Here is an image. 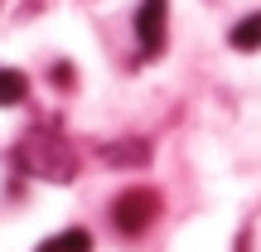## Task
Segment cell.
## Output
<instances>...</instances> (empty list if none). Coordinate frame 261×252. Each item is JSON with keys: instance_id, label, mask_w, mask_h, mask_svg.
<instances>
[{"instance_id": "obj_1", "label": "cell", "mask_w": 261, "mask_h": 252, "mask_svg": "<svg viewBox=\"0 0 261 252\" xmlns=\"http://www.w3.org/2000/svg\"><path fill=\"white\" fill-rule=\"evenodd\" d=\"M15 155H19V165H24L34 179L68 185V179L77 175V155H73V146H68L63 136H54V131H29V136L19 141Z\"/></svg>"}, {"instance_id": "obj_2", "label": "cell", "mask_w": 261, "mask_h": 252, "mask_svg": "<svg viewBox=\"0 0 261 252\" xmlns=\"http://www.w3.org/2000/svg\"><path fill=\"white\" fill-rule=\"evenodd\" d=\"M155 214H160V194L155 189H126L112 204V223L121 228V233H145V228L155 223Z\"/></svg>"}, {"instance_id": "obj_3", "label": "cell", "mask_w": 261, "mask_h": 252, "mask_svg": "<svg viewBox=\"0 0 261 252\" xmlns=\"http://www.w3.org/2000/svg\"><path fill=\"white\" fill-rule=\"evenodd\" d=\"M165 29H169V0H140L136 10V39L150 58L165 49Z\"/></svg>"}, {"instance_id": "obj_4", "label": "cell", "mask_w": 261, "mask_h": 252, "mask_svg": "<svg viewBox=\"0 0 261 252\" xmlns=\"http://www.w3.org/2000/svg\"><path fill=\"white\" fill-rule=\"evenodd\" d=\"M227 39H232V49H237V54H256V49H261V10H252L247 19H237Z\"/></svg>"}, {"instance_id": "obj_5", "label": "cell", "mask_w": 261, "mask_h": 252, "mask_svg": "<svg viewBox=\"0 0 261 252\" xmlns=\"http://www.w3.org/2000/svg\"><path fill=\"white\" fill-rule=\"evenodd\" d=\"M34 252H92V233H87V228H63L58 238L39 243Z\"/></svg>"}, {"instance_id": "obj_6", "label": "cell", "mask_w": 261, "mask_h": 252, "mask_svg": "<svg viewBox=\"0 0 261 252\" xmlns=\"http://www.w3.org/2000/svg\"><path fill=\"white\" fill-rule=\"evenodd\" d=\"M24 93H29L24 73H15V68H0V107H15V102H24Z\"/></svg>"}, {"instance_id": "obj_7", "label": "cell", "mask_w": 261, "mask_h": 252, "mask_svg": "<svg viewBox=\"0 0 261 252\" xmlns=\"http://www.w3.org/2000/svg\"><path fill=\"white\" fill-rule=\"evenodd\" d=\"M107 160H112V165H126V160H136V165H140V160H150V150L140 146V141H130V146H112V150H107Z\"/></svg>"}]
</instances>
